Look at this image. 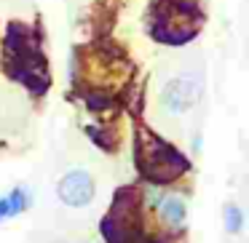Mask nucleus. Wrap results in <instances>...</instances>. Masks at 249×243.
Returning <instances> with one entry per match:
<instances>
[{"label":"nucleus","mask_w":249,"mask_h":243,"mask_svg":"<svg viewBox=\"0 0 249 243\" xmlns=\"http://www.w3.org/2000/svg\"><path fill=\"white\" fill-rule=\"evenodd\" d=\"M222 225H225L228 235H238L244 230V211L238 203H225L222 209Z\"/></svg>","instance_id":"8"},{"label":"nucleus","mask_w":249,"mask_h":243,"mask_svg":"<svg viewBox=\"0 0 249 243\" xmlns=\"http://www.w3.org/2000/svg\"><path fill=\"white\" fill-rule=\"evenodd\" d=\"M30 206H33V193H30L24 184H17L14 190H8V193L0 198V222L22 216Z\"/></svg>","instance_id":"4"},{"label":"nucleus","mask_w":249,"mask_h":243,"mask_svg":"<svg viewBox=\"0 0 249 243\" xmlns=\"http://www.w3.org/2000/svg\"><path fill=\"white\" fill-rule=\"evenodd\" d=\"M201 99V83L196 78L177 75L163 86L161 91V107L172 115H185L196 102Z\"/></svg>","instance_id":"3"},{"label":"nucleus","mask_w":249,"mask_h":243,"mask_svg":"<svg viewBox=\"0 0 249 243\" xmlns=\"http://www.w3.org/2000/svg\"><path fill=\"white\" fill-rule=\"evenodd\" d=\"M86 134L105 152H115V147H118V134L113 129H107V126H86Z\"/></svg>","instance_id":"7"},{"label":"nucleus","mask_w":249,"mask_h":243,"mask_svg":"<svg viewBox=\"0 0 249 243\" xmlns=\"http://www.w3.org/2000/svg\"><path fill=\"white\" fill-rule=\"evenodd\" d=\"M158 211H161V219L166 222L169 227H174V230H179V227L185 225V219H188V206H185V200L179 198V195H166V198L158 200Z\"/></svg>","instance_id":"5"},{"label":"nucleus","mask_w":249,"mask_h":243,"mask_svg":"<svg viewBox=\"0 0 249 243\" xmlns=\"http://www.w3.org/2000/svg\"><path fill=\"white\" fill-rule=\"evenodd\" d=\"M137 168L145 182L163 187L185 177L190 171V161L147 126H137Z\"/></svg>","instance_id":"1"},{"label":"nucleus","mask_w":249,"mask_h":243,"mask_svg":"<svg viewBox=\"0 0 249 243\" xmlns=\"http://www.w3.org/2000/svg\"><path fill=\"white\" fill-rule=\"evenodd\" d=\"M81 99L91 113L97 115H110L113 110H118V99L107 91H99V88H81Z\"/></svg>","instance_id":"6"},{"label":"nucleus","mask_w":249,"mask_h":243,"mask_svg":"<svg viewBox=\"0 0 249 243\" xmlns=\"http://www.w3.org/2000/svg\"><path fill=\"white\" fill-rule=\"evenodd\" d=\"M56 195L65 206L70 209H83L94 200L97 195V184H94V177L86 171V168H72L56 184Z\"/></svg>","instance_id":"2"}]
</instances>
